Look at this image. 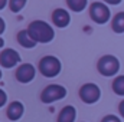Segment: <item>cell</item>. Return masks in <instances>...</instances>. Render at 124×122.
<instances>
[{"label":"cell","mask_w":124,"mask_h":122,"mask_svg":"<svg viewBox=\"0 0 124 122\" xmlns=\"http://www.w3.org/2000/svg\"><path fill=\"white\" fill-rule=\"evenodd\" d=\"M28 30L32 37L36 40V43H49L55 37L54 27L43 20H33L29 25Z\"/></svg>","instance_id":"cell-1"},{"label":"cell","mask_w":124,"mask_h":122,"mask_svg":"<svg viewBox=\"0 0 124 122\" xmlns=\"http://www.w3.org/2000/svg\"><path fill=\"white\" fill-rule=\"evenodd\" d=\"M97 69L102 76H114L120 70V61L113 55H105L98 61Z\"/></svg>","instance_id":"cell-3"},{"label":"cell","mask_w":124,"mask_h":122,"mask_svg":"<svg viewBox=\"0 0 124 122\" xmlns=\"http://www.w3.org/2000/svg\"><path fill=\"white\" fill-rule=\"evenodd\" d=\"M118 111H120V115L124 118V101L120 102V105H118Z\"/></svg>","instance_id":"cell-20"},{"label":"cell","mask_w":124,"mask_h":122,"mask_svg":"<svg viewBox=\"0 0 124 122\" xmlns=\"http://www.w3.org/2000/svg\"><path fill=\"white\" fill-rule=\"evenodd\" d=\"M111 27L116 33H124V12H120L114 16L111 22Z\"/></svg>","instance_id":"cell-13"},{"label":"cell","mask_w":124,"mask_h":122,"mask_svg":"<svg viewBox=\"0 0 124 122\" xmlns=\"http://www.w3.org/2000/svg\"><path fill=\"white\" fill-rule=\"evenodd\" d=\"M20 61H22V59H20V55H19L15 49L7 47V49L1 50V53H0V65H1L4 69L15 68L16 65L20 63Z\"/></svg>","instance_id":"cell-7"},{"label":"cell","mask_w":124,"mask_h":122,"mask_svg":"<svg viewBox=\"0 0 124 122\" xmlns=\"http://www.w3.org/2000/svg\"><path fill=\"white\" fill-rule=\"evenodd\" d=\"M101 96V91L95 83H85L79 89V98L85 103H95Z\"/></svg>","instance_id":"cell-6"},{"label":"cell","mask_w":124,"mask_h":122,"mask_svg":"<svg viewBox=\"0 0 124 122\" xmlns=\"http://www.w3.org/2000/svg\"><path fill=\"white\" fill-rule=\"evenodd\" d=\"M52 22L58 27H66L71 22V16L65 9H55L52 13Z\"/></svg>","instance_id":"cell-9"},{"label":"cell","mask_w":124,"mask_h":122,"mask_svg":"<svg viewBox=\"0 0 124 122\" xmlns=\"http://www.w3.org/2000/svg\"><path fill=\"white\" fill-rule=\"evenodd\" d=\"M101 122H121V121H120V118L116 116V115H107V116L102 118Z\"/></svg>","instance_id":"cell-17"},{"label":"cell","mask_w":124,"mask_h":122,"mask_svg":"<svg viewBox=\"0 0 124 122\" xmlns=\"http://www.w3.org/2000/svg\"><path fill=\"white\" fill-rule=\"evenodd\" d=\"M113 91L116 95L124 96V75H120L114 79L113 82Z\"/></svg>","instance_id":"cell-15"},{"label":"cell","mask_w":124,"mask_h":122,"mask_svg":"<svg viewBox=\"0 0 124 122\" xmlns=\"http://www.w3.org/2000/svg\"><path fill=\"white\" fill-rule=\"evenodd\" d=\"M66 4H68V7H69L72 12L79 13V12H82V10L87 7L88 0H66Z\"/></svg>","instance_id":"cell-14"},{"label":"cell","mask_w":124,"mask_h":122,"mask_svg":"<svg viewBox=\"0 0 124 122\" xmlns=\"http://www.w3.org/2000/svg\"><path fill=\"white\" fill-rule=\"evenodd\" d=\"M66 96V89L62 86V85H48L42 93H40V101L43 103H52V102H56L59 99H63Z\"/></svg>","instance_id":"cell-4"},{"label":"cell","mask_w":124,"mask_h":122,"mask_svg":"<svg viewBox=\"0 0 124 122\" xmlns=\"http://www.w3.org/2000/svg\"><path fill=\"white\" fill-rule=\"evenodd\" d=\"M105 3H108V4H113V6H116V4H120L121 3V0H104Z\"/></svg>","instance_id":"cell-21"},{"label":"cell","mask_w":124,"mask_h":122,"mask_svg":"<svg viewBox=\"0 0 124 122\" xmlns=\"http://www.w3.org/2000/svg\"><path fill=\"white\" fill-rule=\"evenodd\" d=\"M4 30H6V23H4V20L0 17V34H1Z\"/></svg>","instance_id":"cell-19"},{"label":"cell","mask_w":124,"mask_h":122,"mask_svg":"<svg viewBox=\"0 0 124 122\" xmlns=\"http://www.w3.org/2000/svg\"><path fill=\"white\" fill-rule=\"evenodd\" d=\"M0 79H1V70H0Z\"/></svg>","instance_id":"cell-24"},{"label":"cell","mask_w":124,"mask_h":122,"mask_svg":"<svg viewBox=\"0 0 124 122\" xmlns=\"http://www.w3.org/2000/svg\"><path fill=\"white\" fill-rule=\"evenodd\" d=\"M36 69L32 63H22L16 70V79L20 83H29L35 79Z\"/></svg>","instance_id":"cell-8"},{"label":"cell","mask_w":124,"mask_h":122,"mask_svg":"<svg viewBox=\"0 0 124 122\" xmlns=\"http://www.w3.org/2000/svg\"><path fill=\"white\" fill-rule=\"evenodd\" d=\"M17 42H19L20 46H23L26 49H33L36 46V40L31 36V33H29L28 29L26 30H20L17 33Z\"/></svg>","instance_id":"cell-11"},{"label":"cell","mask_w":124,"mask_h":122,"mask_svg":"<svg viewBox=\"0 0 124 122\" xmlns=\"http://www.w3.org/2000/svg\"><path fill=\"white\" fill-rule=\"evenodd\" d=\"M90 16L95 23L98 25H104L110 20L111 13L107 4L101 3V1H94L93 4L90 6Z\"/></svg>","instance_id":"cell-5"},{"label":"cell","mask_w":124,"mask_h":122,"mask_svg":"<svg viewBox=\"0 0 124 122\" xmlns=\"http://www.w3.org/2000/svg\"><path fill=\"white\" fill-rule=\"evenodd\" d=\"M62 63L56 56H43L39 62V72L45 78H55L61 73Z\"/></svg>","instance_id":"cell-2"},{"label":"cell","mask_w":124,"mask_h":122,"mask_svg":"<svg viewBox=\"0 0 124 122\" xmlns=\"http://www.w3.org/2000/svg\"><path fill=\"white\" fill-rule=\"evenodd\" d=\"M6 101H7V95H6V92L0 89V108H1V106H4Z\"/></svg>","instance_id":"cell-18"},{"label":"cell","mask_w":124,"mask_h":122,"mask_svg":"<svg viewBox=\"0 0 124 122\" xmlns=\"http://www.w3.org/2000/svg\"><path fill=\"white\" fill-rule=\"evenodd\" d=\"M4 46V40H3V37L0 36V47H3Z\"/></svg>","instance_id":"cell-23"},{"label":"cell","mask_w":124,"mask_h":122,"mask_svg":"<svg viewBox=\"0 0 124 122\" xmlns=\"http://www.w3.org/2000/svg\"><path fill=\"white\" fill-rule=\"evenodd\" d=\"M77 118V109L72 105H66L62 108L58 115V122H74Z\"/></svg>","instance_id":"cell-12"},{"label":"cell","mask_w":124,"mask_h":122,"mask_svg":"<svg viewBox=\"0 0 124 122\" xmlns=\"http://www.w3.org/2000/svg\"><path fill=\"white\" fill-rule=\"evenodd\" d=\"M7 1H9V0H0V10H3V9L6 7V4H7Z\"/></svg>","instance_id":"cell-22"},{"label":"cell","mask_w":124,"mask_h":122,"mask_svg":"<svg viewBox=\"0 0 124 122\" xmlns=\"http://www.w3.org/2000/svg\"><path fill=\"white\" fill-rule=\"evenodd\" d=\"M23 112H25V106L22 102L19 101H15L12 102L9 106H7V111H6V115L10 121H19L22 116H23Z\"/></svg>","instance_id":"cell-10"},{"label":"cell","mask_w":124,"mask_h":122,"mask_svg":"<svg viewBox=\"0 0 124 122\" xmlns=\"http://www.w3.org/2000/svg\"><path fill=\"white\" fill-rule=\"evenodd\" d=\"M28 0H9V6H10V10L13 13H19L25 6H26Z\"/></svg>","instance_id":"cell-16"}]
</instances>
